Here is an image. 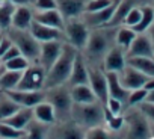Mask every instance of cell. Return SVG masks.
<instances>
[{
    "label": "cell",
    "mask_w": 154,
    "mask_h": 139,
    "mask_svg": "<svg viewBox=\"0 0 154 139\" xmlns=\"http://www.w3.org/2000/svg\"><path fill=\"white\" fill-rule=\"evenodd\" d=\"M127 65L139 70L140 73L146 74L148 77H154V57L131 56V57H127Z\"/></svg>",
    "instance_id": "25"
},
{
    "label": "cell",
    "mask_w": 154,
    "mask_h": 139,
    "mask_svg": "<svg viewBox=\"0 0 154 139\" xmlns=\"http://www.w3.org/2000/svg\"><path fill=\"white\" fill-rule=\"evenodd\" d=\"M152 23H154V9H152V6H143V8H142L140 21H139L134 27H131V29H133L136 33H145Z\"/></svg>",
    "instance_id": "30"
},
{
    "label": "cell",
    "mask_w": 154,
    "mask_h": 139,
    "mask_svg": "<svg viewBox=\"0 0 154 139\" xmlns=\"http://www.w3.org/2000/svg\"><path fill=\"white\" fill-rule=\"evenodd\" d=\"M125 54H127V57H131V56H148V57H154V47H152L151 39L146 35V32L136 35V38L131 42V45L127 48Z\"/></svg>",
    "instance_id": "17"
},
{
    "label": "cell",
    "mask_w": 154,
    "mask_h": 139,
    "mask_svg": "<svg viewBox=\"0 0 154 139\" xmlns=\"http://www.w3.org/2000/svg\"><path fill=\"white\" fill-rule=\"evenodd\" d=\"M0 33H2V29H0Z\"/></svg>",
    "instance_id": "53"
},
{
    "label": "cell",
    "mask_w": 154,
    "mask_h": 139,
    "mask_svg": "<svg viewBox=\"0 0 154 139\" xmlns=\"http://www.w3.org/2000/svg\"><path fill=\"white\" fill-rule=\"evenodd\" d=\"M106 107H107L113 115H119L121 110H122V101L118 100V98L109 97V100H107V103H106Z\"/></svg>",
    "instance_id": "41"
},
{
    "label": "cell",
    "mask_w": 154,
    "mask_h": 139,
    "mask_svg": "<svg viewBox=\"0 0 154 139\" xmlns=\"http://www.w3.org/2000/svg\"><path fill=\"white\" fill-rule=\"evenodd\" d=\"M115 0H88L86 2V9L85 12H95V11H101L107 6H110Z\"/></svg>",
    "instance_id": "37"
},
{
    "label": "cell",
    "mask_w": 154,
    "mask_h": 139,
    "mask_svg": "<svg viewBox=\"0 0 154 139\" xmlns=\"http://www.w3.org/2000/svg\"><path fill=\"white\" fill-rule=\"evenodd\" d=\"M21 54V51L18 50V47L17 45H11L8 50H6V53L2 56V59H0V62H2V63H5L6 60H9V59H12V57H17V56H20Z\"/></svg>",
    "instance_id": "43"
},
{
    "label": "cell",
    "mask_w": 154,
    "mask_h": 139,
    "mask_svg": "<svg viewBox=\"0 0 154 139\" xmlns=\"http://www.w3.org/2000/svg\"><path fill=\"white\" fill-rule=\"evenodd\" d=\"M143 89H146V91H151V89H154V77H149V79L145 82V85H143Z\"/></svg>",
    "instance_id": "47"
},
{
    "label": "cell",
    "mask_w": 154,
    "mask_h": 139,
    "mask_svg": "<svg viewBox=\"0 0 154 139\" xmlns=\"http://www.w3.org/2000/svg\"><path fill=\"white\" fill-rule=\"evenodd\" d=\"M149 77L143 73H140L139 70L130 66V65H125V68L119 73V82L121 85L127 89V91H133V89H137V88H143L145 82L148 80Z\"/></svg>",
    "instance_id": "14"
},
{
    "label": "cell",
    "mask_w": 154,
    "mask_h": 139,
    "mask_svg": "<svg viewBox=\"0 0 154 139\" xmlns=\"http://www.w3.org/2000/svg\"><path fill=\"white\" fill-rule=\"evenodd\" d=\"M69 92H71L72 103L86 104V103L98 101L97 97H95V94H94V91L91 89L89 85H75V86H71Z\"/></svg>",
    "instance_id": "23"
},
{
    "label": "cell",
    "mask_w": 154,
    "mask_h": 139,
    "mask_svg": "<svg viewBox=\"0 0 154 139\" xmlns=\"http://www.w3.org/2000/svg\"><path fill=\"white\" fill-rule=\"evenodd\" d=\"M152 9H154V6H152Z\"/></svg>",
    "instance_id": "54"
},
{
    "label": "cell",
    "mask_w": 154,
    "mask_h": 139,
    "mask_svg": "<svg viewBox=\"0 0 154 139\" xmlns=\"http://www.w3.org/2000/svg\"><path fill=\"white\" fill-rule=\"evenodd\" d=\"M47 71L39 63H30L21 74V79L15 89L21 91H42L45 86Z\"/></svg>",
    "instance_id": "7"
},
{
    "label": "cell",
    "mask_w": 154,
    "mask_h": 139,
    "mask_svg": "<svg viewBox=\"0 0 154 139\" xmlns=\"http://www.w3.org/2000/svg\"><path fill=\"white\" fill-rule=\"evenodd\" d=\"M89 82V71H88V63L85 60V56L79 51L75 56L72 70H71V74L68 79V83L71 86L75 85H88Z\"/></svg>",
    "instance_id": "15"
},
{
    "label": "cell",
    "mask_w": 154,
    "mask_h": 139,
    "mask_svg": "<svg viewBox=\"0 0 154 139\" xmlns=\"http://www.w3.org/2000/svg\"><path fill=\"white\" fill-rule=\"evenodd\" d=\"M146 94H148V91L143 89V88L133 89V91H130V94H128V97H127V103H128V104H140L142 101H145Z\"/></svg>",
    "instance_id": "38"
},
{
    "label": "cell",
    "mask_w": 154,
    "mask_h": 139,
    "mask_svg": "<svg viewBox=\"0 0 154 139\" xmlns=\"http://www.w3.org/2000/svg\"><path fill=\"white\" fill-rule=\"evenodd\" d=\"M146 35L149 36V39H151V44H152V47H154V23L149 26V29L146 30Z\"/></svg>",
    "instance_id": "48"
},
{
    "label": "cell",
    "mask_w": 154,
    "mask_h": 139,
    "mask_svg": "<svg viewBox=\"0 0 154 139\" xmlns=\"http://www.w3.org/2000/svg\"><path fill=\"white\" fill-rule=\"evenodd\" d=\"M5 70V68H3ZM23 71H11V70H5L0 73V91H11L15 89L20 79H21Z\"/></svg>",
    "instance_id": "28"
},
{
    "label": "cell",
    "mask_w": 154,
    "mask_h": 139,
    "mask_svg": "<svg viewBox=\"0 0 154 139\" xmlns=\"http://www.w3.org/2000/svg\"><path fill=\"white\" fill-rule=\"evenodd\" d=\"M44 133H45V128H44L42 122H39V121L30 122L26 127V131L21 139H44Z\"/></svg>",
    "instance_id": "35"
},
{
    "label": "cell",
    "mask_w": 154,
    "mask_h": 139,
    "mask_svg": "<svg viewBox=\"0 0 154 139\" xmlns=\"http://www.w3.org/2000/svg\"><path fill=\"white\" fill-rule=\"evenodd\" d=\"M118 2H119V0H115L110 6H107V8L101 9V11L85 12V14L82 15V20L86 23V26H88L89 29L106 27V26L109 24V21L112 20L113 14H115V9H116V6H118Z\"/></svg>",
    "instance_id": "11"
},
{
    "label": "cell",
    "mask_w": 154,
    "mask_h": 139,
    "mask_svg": "<svg viewBox=\"0 0 154 139\" xmlns=\"http://www.w3.org/2000/svg\"><path fill=\"white\" fill-rule=\"evenodd\" d=\"M2 36H3V33H0V41H2Z\"/></svg>",
    "instance_id": "52"
},
{
    "label": "cell",
    "mask_w": 154,
    "mask_h": 139,
    "mask_svg": "<svg viewBox=\"0 0 154 139\" xmlns=\"http://www.w3.org/2000/svg\"><path fill=\"white\" fill-rule=\"evenodd\" d=\"M9 98H12L21 107H35L38 103L45 100V92L42 91H21V89H11L3 91Z\"/></svg>",
    "instance_id": "12"
},
{
    "label": "cell",
    "mask_w": 154,
    "mask_h": 139,
    "mask_svg": "<svg viewBox=\"0 0 154 139\" xmlns=\"http://www.w3.org/2000/svg\"><path fill=\"white\" fill-rule=\"evenodd\" d=\"M110 47H112V38H110L106 27L91 29L86 47L83 48L85 50L83 56H86V59H89L92 62L100 60V59L103 60L104 54L109 51Z\"/></svg>",
    "instance_id": "3"
},
{
    "label": "cell",
    "mask_w": 154,
    "mask_h": 139,
    "mask_svg": "<svg viewBox=\"0 0 154 139\" xmlns=\"http://www.w3.org/2000/svg\"><path fill=\"white\" fill-rule=\"evenodd\" d=\"M23 134V130H18L5 121H0V139H21Z\"/></svg>",
    "instance_id": "34"
},
{
    "label": "cell",
    "mask_w": 154,
    "mask_h": 139,
    "mask_svg": "<svg viewBox=\"0 0 154 139\" xmlns=\"http://www.w3.org/2000/svg\"><path fill=\"white\" fill-rule=\"evenodd\" d=\"M59 139H85L80 124H66L59 130Z\"/></svg>",
    "instance_id": "32"
},
{
    "label": "cell",
    "mask_w": 154,
    "mask_h": 139,
    "mask_svg": "<svg viewBox=\"0 0 154 139\" xmlns=\"http://www.w3.org/2000/svg\"><path fill=\"white\" fill-rule=\"evenodd\" d=\"M107 124H109V127H110L112 130H119V128L122 127V124H124V118H122L121 115H113V116L107 121Z\"/></svg>",
    "instance_id": "44"
},
{
    "label": "cell",
    "mask_w": 154,
    "mask_h": 139,
    "mask_svg": "<svg viewBox=\"0 0 154 139\" xmlns=\"http://www.w3.org/2000/svg\"><path fill=\"white\" fill-rule=\"evenodd\" d=\"M140 112L146 116L148 121H151V122L154 124V103L142 101V103H140Z\"/></svg>",
    "instance_id": "42"
},
{
    "label": "cell",
    "mask_w": 154,
    "mask_h": 139,
    "mask_svg": "<svg viewBox=\"0 0 154 139\" xmlns=\"http://www.w3.org/2000/svg\"><path fill=\"white\" fill-rule=\"evenodd\" d=\"M11 45H12V41H11L6 35H3V36H2V41H0V59H2V56L6 53V50H8Z\"/></svg>",
    "instance_id": "45"
},
{
    "label": "cell",
    "mask_w": 154,
    "mask_h": 139,
    "mask_svg": "<svg viewBox=\"0 0 154 139\" xmlns=\"http://www.w3.org/2000/svg\"><path fill=\"white\" fill-rule=\"evenodd\" d=\"M32 23H33V8L32 6H17L14 11L11 27L29 30Z\"/></svg>",
    "instance_id": "20"
},
{
    "label": "cell",
    "mask_w": 154,
    "mask_h": 139,
    "mask_svg": "<svg viewBox=\"0 0 154 139\" xmlns=\"http://www.w3.org/2000/svg\"><path fill=\"white\" fill-rule=\"evenodd\" d=\"M15 6H33L35 0H9Z\"/></svg>",
    "instance_id": "46"
},
{
    "label": "cell",
    "mask_w": 154,
    "mask_h": 139,
    "mask_svg": "<svg viewBox=\"0 0 154 139\" xmlns=\"http://www.w3.org/2000/svg\"><path fill=\"white\" fill-rule=\"evenodd\" d=\"M32 119H33V107H20L15 113L6 118L5 122L11 124L18 130H26V127L32 122Z\"/></svg>",
    "instance_id": "22"
},
{
    "label": "cell",
    "mask_w": 154,
    "mask_h": 139,
    "mask_svg": "<svg viewBox=\"0 0 154 139\" xmlns=\"http://www.w3.org/2000/svg\"><path fill=\"white\" fill-rule=\"evenodd\" d=\"M63 39H54V41H45L41 42V48H39V56H38V63L48 71L50 66L56 62V59L59 57V54L62 53V47H63Z\"/></svg>",
    "instance_id": "10"
},
{
    "label": "cell",
    "mask_w": 154,
    "mask_h": 139,
    "mask_svg": "<svg viewBox=\"0 0 154 139\" xmlns=\"http://www.w3.org/2000/svg\"><path fill=\"white\" fill-rule=\"evenodd\" d=\"M5 32H6L5 35L12 41L14 45L18 47V50L21 51V54H23L24 57H27L30 62H38L41 42L30 33V30H23V29L9 27V29L5 30Z\"/></svg>",
    "instance_id": "2"
},
{
    "label": "cell",
    "mask_w": 154,
    "mask_h": 139,
    "mask_svg": "<svg viewBox=\"0 0 154 139\" xmlns=\"http://www.w3.org/2000/svg\"><path fill=\"white\" fill-rule=\"evenodd\" d=\"M30 33L39 41V42H45V41H54V39H63V30L60 29H54V27H50V26H45V24H41L38 21L33 20L32 26H30Z\"/></svg>",
    "instance_id": "18"
},
{
    "label": "cell",
    "mask_w": 154,
    "mask_h": 139,
    "mask_svg": "<svg viewBox=\"0 0 154 139\" xmlns=\"http://www.w3.org/2000/svg\"><path fill=\"white\" fill-rule=\"evenodd\" d=\"M21 106L17 104L12 98H9L6 94L0 98V121H5L6 118H9L12 113H15Z\"/></svg>",
    "instance_id": "31"
},
{
    "label": "cell",
    "mask_w": 154,
    "mask_h": 139,
    "mask_svg": "<svg viewBox=\"0 0 154 139\" xmlns=\"http://www.w3.org/2000/svg\"><path fill=\"white\" fill-rule=\"evenodd\" d=\"M140 17H142V8L133 6V8L127 12V15H125V18H124V24L128 26V27H134V26L140 21Z\"/></svg>",
    "instance_id": "36"
},
{
    "label": "cell",
    "mask_w": 154,
    "mask_h": 139,
    "mask_svg": "<svg viewBox=\"0 0 154 139\" xmlns=\"http://www.w3.org/2000/svg\"><path fill=\"white\" fill-rule=\"evenodd\" d=\"M71 116L82 127H95L100 125L104 119V106L100 101L86 104L74 103L71 109Z\"/></svg>",
    "instance_id": "4"
},
{
    "label": "cell",
    "mask_w": 154,
    "mask_h": 139,
    "mask_svg": "<svg viewBox=\"0 0 154 139\" xmlns=\"http://www.w3.org/2000/svg\"><path fill=\"white\" fill-rule=\"evenodd\" d=\"M88 71H89V82L88 85L91 86V89L94 91L97 100L106 106L107 100H109V89H107V79H106V73H103L101 70L95 68L94 65H88Z\"/></svg>",
    "instance_id": "9"
},
{
    "label": "cell",
    "mask_w": 154,
    "mask_h": 139,
    "mask_svg": "<svg viewBox=\"0 0 154 139\" xmlns=\"http://www.w3.org/2000/svg\"><path fill=\"white\" fill-rule=\"evenodd\" d=\"M106 79H107V89H109V97L118 98L122 103L127 101V97L130 91H127L121 82H119V73L115 71H106Z\"/></svg>",
    "instance_id": "21"
},
{
    "label": "cell",
    "mask_w": 154,
    "mask_h": 139,
    "mask_svg": "<svg viewBox=\"0 0 154 139\" xmlns=\"http://www.w3.org/2000/svg\"><path fill=\"white\" fill-rule=\"evenodd\" d=\"M145 101H149V103H154V89L148 91L146 97H145Z\"/></svg>",
    "instance_id": "49"
},
{
    "label": "cell",
    "mask_w": 154,
    "mask_h": 139,
    "mask_svg": "<svg viewBox=\"0 0 154 139\" xmlns=\"http://www.w3.org/2000/svg\"><path fill=\"white\" fill-rule=\"evenodd\" d=\"M151 136H154V125L151 127Z\"/></svg>",
    "instance_id": "50"
},
{
    "label": "cell",
    "mask_w": 154,
    "mask_h": 139,
    "mask_svg": "<svg viewBox=\"0 0 154 139\" xmlns=\"http://www.w3.org/2000/svg\"><path fill=\"white\" fill-rule=\"evenodd\" d=\"M136 35H137V33H136L131 27H128V26L118 27V30H116V33H115V44L127 51V48L131 45V42H133V39L136 38Z\"/></svg>",
    "instance_id": "29"
},
{
    "label": "cell",
    "mask_w": 154,
    "mask_h": 139,
    "mask_svg": "<svg viewBox=\"0 0 154 139\" xmlns=\"http://www.w3.org/2000/svg\"><path fill=\"white\" fill-rule=\"evenodd\" d=\"M33 118H36L39 122L42 124H53L54 119H56V112H54V107L47 101H41L38 103L35 107H33Z\"/></svg>",
    "instance_id": "24"
},
{
    "label": "cell",
    "mask_w": 154,
    "mask_h": 139,
    "mask_svg": "<svg viewBox=\"0 0 154 139\" xmlns=\"http://www.w3.org/2000/svg\"><path fill=\"white\" fill-rule=\"evenodd\" d=\"M127 65V54L125 50L118 47L116 44L109 48V51L103 57V66L106 71H115L121 73Z\"/></svg>",
    "instance_id": "13"
},
{
    "label": "cell",
    "mask_w": 154,
    "mask_h": 139,
    "mask_svg": "<svg viewBox=\"0 0 154 139\" xmlns=\"http://www.w3.org/2000/svg\"><path fill=\"white\" fill-rule=\"evenodd\" d=\"M91 29L86 26V23L80 18H71L65 21L63 27V38L68 44L75 47L79 51H82L86 47L88 38H89Z\"/></svg>",
    "instance_id": "5"
},
{
    "label": "cell",
    "mask_w": 154,
    "mask_h": 139,
    "mask_svg": "<svg viewBox=\"0 0 154 139\" xmlns=\"http://www.w3.org/2000/svg\"><path fill=\"white\" fill-rule=\"evenodd\" d=\"M2 70H3V65H2V62H0V71H2Z\"/></svg>",
    "instance_id": "51"
},
{
    "label": "cell",
    "mask_w": 154,
    "mask_h": 139,
    "mask_svg": "<svg viewBox=\"0 0 154 139\" xmlns=\"http://www.w3.org/2000/svg\"><path fill=\"white\" fill-rule=\"evenodd\" d=\"M0 73H2V71H0Z\"/></svg>",
    "instance_id": "55"
},
{
    "label": "cell",
    "mask_w": 154,
    "mask_h": 139,
    "mask_svg": "<svg viewBox=\"0 0 154 139\" xmlns=\"http://www.w3.org/2000/svg\"><path fill=\"white\" fill-rule=\"evenodd\" d=\"M45 100L54 107L56 116H69L71 115V109H72V98H71V92L68 88H65L63 85L59 86H53L48 88L45 92Z\"/></svg>",
    "instance_id": "6"
},
{
    "label": "cell",
    "mask_w": 154,
    "mask_h": 139,
    "mask_svg": "<svg viewBox=\"0 0 154 139\" xmlns=\"http://www.w3.org/2000/svg\"><path fill=\"white\" fill-rule=\"evenodd\" d=\"M33 11H48V9H57L56 0H35Z\"/></svg>",
    "instance_id": "40"
},
{
    "label": "cell",
    "mask_w": 154,
    "mask_h": 139,
    "mask_svg": "<svg viewBox=\"0 0 154 139\" xmlns=\"http://www.w3.org/2000/svg\"><path fill=\"white\" fill-rule=\"evenodd\" d=\"M33 20L41 24H45V26H50L54 29H60V30H63V27H65V18L62 17V14L57 9L33 11Z\"/></svg>",
    "instance_id": "19"
},
{
    "label": "cell",
    "mask_w": 154,
    "mask_h": 139,
    "mask_svg": "<svg viewBox=\"0 0 154 139\" xmlns=\"http://www.w3.org/2000/svg\"><path fill=\"white\" fill-rule=\"evenodd\" d=\"M133 6H134V0H119L118 6H116V9H115V14H113L112 20L109 21V24H107L106 27L110 29V27H116V26H119L121 23H124V18H125L127 12H128Z\"/></svg>",
    "instance_id": "27"
},
{
    "label": "cell",
    "mask_w": 154,
    "mask_h": 139,
    "mask_svg": "<svg viewBox=\"0 0 154 139\" xmlns=\"http://www.w3.org/2000/svg\"><path fill=\"white\" fill-rule=\"evenodd\" d=\"M5 70H11V71H24V70L30 65V60L27 57H24L23 54L12 57L9 60H6L5 63H2Z\"/></svg>",
    "instance_id": "33"
},
{
    "label": "cell",
    "mask_w": 154,
    "mask_h": 139,
    "mask_svg": "<svg viewBox=\"0 0 154 139\" xmlns=\"http://www.w3.org/2000/svg\"><path fill=\"white\" fill-rule=\"evenodd\" d=\"M77 53H79V50L75 47H72L66 41L63 42L62 53L59 54L56 62L50 66V70L45 74V86L44 88L48 89V88L59 86V85H63V83L68 82Z\"/></svg>",
    "instance_id": "1"
},
{
    "label": "cell",
    "mask_w": 154,
    "mask_h": 139,
    "mask_svg": "<svg viewBox=\"0 0 154 139\" xmlns=\"http://www.w3.org/2000/svg\"><path fill=\"white\" fill-rule=\"evenodd\" d=\"M125 119L128 122L127 139H149L151 137V125L142 112H131L127 115Z\"/></svg>",
    "instance_id": "8"
},
{
    "label": "cell",
    "mask_w": 154,
    "mask_h": 139,
    "mask_svg": "<svg viewBox=\"0 0 154 139\" xmlns=\"http://www.w3.org/2000/svg\"><path fill=\"white\" fill-rule=\"evenodd\" d=\"M15 8L17 6L11 3L9 0H0V29H2V32L8 30L12 26V17Z\"/></svg>",
    "instance_id": "26"
},
{
    "label": "cell",
    "mask_w": 154,
    "mask_h": 139,
    "mask_svg": "<svg viewBox=\"0 0 154 139\" xmlns=\"http://www.w3.org/2000/svg\"><path fill=\"white\" fill-rule=\"evenodd\" d=\"M85 139H109V134L103 127L95 125V127H89V130L85 134Z\"/></svg>",
    "instance_id": "39"
},
{
    "label": "cell",
    "mask_w": 154,
    "mask_h": 139,
    "mask_svg": "<svg viewBox=\"0 0 154 139\" xmlns=\"http://www.w3.org/2000/svg\"><path fill=\"white\" fill-rule=\"evenodd\" d=\"M56 2H57V11L62 14V17L66 21L71 18H80L85 14L88 0H56Z\"/></svg>",
    "instance_id": "16"
}]
</instances>
